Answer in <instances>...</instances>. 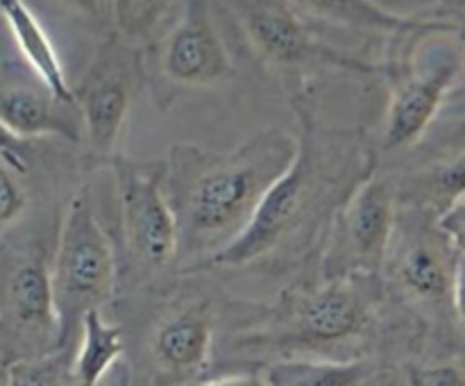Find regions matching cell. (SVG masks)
Here are the masks:
<instances>
[{
  "label": "cell",
  "mask_w": 465,
  "mask_h": 386,
  "mask_svg": "<svg viewBox=\"0 0 465 386\" xmlns=\"http://www.w3.org/2000/svg\"><path fill=\"white\" fill-rule=\"evenodd\" d=\"M252 53L272 71L302 77L316 68L375 73L377 66L327 44L289 0H225Z\"/></svg>",
  "instance_id": "obj_6"
},
{
  "label": "cell",
  "mask_w": 465,
  "mask_h": 386,
  "mask_svg": "<svg viewBox=\"0 0 465 386\" xmlns=\"http://www.w3.org/2000/svg\"><path fill=\"white\" fill-rule=\"evenodd\" d=\"M143 48L116 32L91 57L82 80L73 86L82 121V141L95 157L112 159L130 116L132 103L143 86Z\"/></svg>",
  "instance_id": "obj_7"
},
{
  "label": "cell",
  "mask_w": 465,
  "mask_h": 386,
  "mask_svg": "<svg viewBox=\"0 0 465 386\" xmlns=\"http://www.w3.org/2000/svg\"><path fill=\"white\" fill-rule=\"evenodd\" d=\"M298 139L268 127L230 153L177 144L166 159V195L175 216V262L207 263L248 227L272 182L293 162Z\"/></svg>",
  "instance_id": "obj_1"
},
{
  "label": "cell",
  "mask_w": 465,
  "mask_h": 386,
  "mask_svg": "<svg viewBox=\"0 0 465 386\" xmlns=\"http://www.w3.org/2000/svg\"><path fill=\"white\" fill-rule=\"evenodd\" d=\"M375 275L322 280L321 286L291 295L277 316L280 343L336 345L361 336L371 325L377 291Z\"/></svg>",
  "instance_id": "obj_9"
},
{
  "label": "cell",
  "mask_w": 465,
  "mask_h": 386,
  "mask_svg": "<svg viewBox=\"0 0 465 386\" xmlns=\"http://www.w3.org/2000/svg\"><path fill=\"white\" fill-rule=\"evenodd\" d=\"M300 14L327 25L345 27L363 35H416L431 27H452L450 21L439 18H416L391 12L375 0H289Z\"/></svg>",
  "instance_id": "obj_15"
},
{
  "label": "cell",
  "mask_w": 465,
  "mask_h": 386,
  "mask_svg": "<svg viewBox=\"0 0 465 386\" xmlns=\"http://www.w3.org/2000/svg\"><path fill=\"white\" fill-rule=\"evenodd\" d=\"M372 168L357 134H330L304 116V134L298 139L293 162L266 191L248 227L207 263L243 268L282 252L316 225L321 213L334 212L341 198Z\"/></svg>",
  "instance_id": "obj_2"
},
{
  "label": "cell",
  "mask_w": 465,
  "mask_h": 386,
  "mask_svg": "<svg viewBox=\"0 0 465 386\" xmlns=\"http://www.w3.org/2000/svg\"><path fill=\"white\" fill-rule=\"evenodd\" d=\"M262 377V384L272 386H359L371 377V368L339 359H282L263 368Z\"/></svg>",
  "instance_id": "obj_18"
},
{
  "label": "cell",
  "mask_w": 465,
  "mask_h": 386,
  "mask_svg": "<svg viewBox=\"0 0 465 386\" xmlns=\"http://www.w3.org/2000/svg\"><path fill=\"white\" fill-rule=\"evenodd\" d=\"M121 232L127 254L139 266L163 268L175 262V216L166 195V159H130L114 154Z\"/></svg>",
  "instance_id": "obj_8"
},
{
  "label": "cell",
  "mask_w": 465,
  "mask_h": 386,
  "mask_svg": "<svg viewBox=\"0 0 465 386\" xmlns=\"http://www.w3.org/2000/svg\"><path fill=\"white\" fill-rule=\"evenodd\" d=\"M463 68L461 44L443 45L422 62H409L393 71L389 112L384 121L381 145L404 150L425 136L440 107L459 84Z\"/></svg>",
  "instance_id": "obj_11"
},
{
  "label": "cell",
  "mask_w": 465,
  "mask_h": 386,
  "mask_svg": "<svg viewBox=\"0 0 465 386\" xmlns=\"http://www.w3.org/2000/svg\"><path fill=\"white\" fill-rule=\"evenodd\" d=\"M0 16L7 23L14 41H16L18 53L23 54V62L44 80V84L53 91L57 98L66 103H75L73 98V86L68 82L64 64L50 41L48 32L35 16L27 0H0Z\"/></svg>",
  "instance_id": "obj_16"
},
{
  "label": "cell",
  "mask_w": 465,
  "mask_h": 386,
  "mask_svg": "<svg viewBox=\"0 0 465 386\" xmlns=\"http://www.w3.org/2000/svg\"><path fill=\"white\" fill-rule=\"evenodd\" d=\"M125 352L123 327L104 321L100 309H91L82 316L80 334L71 359L73 381L82 386H95L103 381L109 368Z\"/></svg>",
  "instance_id": "obj_17"
},
{
  "label": "cell",
  "mask_w": 465,
  "mask_h": 386,
  "mask_svg": "<svg viewBox=\"0 0 465 386\" xmlns=\"http://www.w3.org/2000/svg\"><path fill=\"white\" fill-rule=\"evenodd\" d=\"M57 348V316L39 245L0 252V371L44 361Z\"/></svg>",
  "instance_id": "obj_4"
},
{
  "label": "cell",
  "mask_w": 465,
  "mask_h": 386,
  "mask_svg": "<svg viewBox=\"0 0 465 386\" xmlns=\"http://www.w3.org/2000/svg\"><path fill=\"white\" fill-rule=\"evenodd\" d=\"M48 272L57 316L53 359L59 361L75 348L82 316L91 309H103L114 298L118 282L116 250L95 218L86 189L68 200Z\"/></svg>",
  "instance_id": "obj_3"
},
{
  "label": "cell",
  "mask_w": 465,
  "mask_h": 386,
  "mask_svg": "<svg viewBox=\"0 0 465 386\" xmlns=\"http://www.w3.org/2000/svg\"><path fill=\"white\" fill-rule=\"evenodd\" d=\"M157 64L163 80L184 89L221 86L234 77V62L209 0H182L180 14L159 41Z\"/></svg>",
  "instance_id": "obj_12"
},
{
  "label": "cell",
  "mask_w": 465,
  "mask_h": 386,
  "mask_svg": "<svg viewBox=\"0 0 465 386\" xmlns=\"http://www.w3.org/2000/svg\"><path fill=\"white\" fill-rule=\"evenodd\" d=\"M57 3L86 23H100L104 14V0H57Z\"/></svg>",
  "instance_id": "obj_22"
},
{
  "label": "cell",
  "mask_w": 465,
  "mask_h": 386,
  "mask_svg": "<svg viewBox=\"0 0 465 386\" xmlns=\"http://www.w3.org/2000/svg\"><path fill=\"white\" fill-rule=\"evenodd\" d=\"M213 312L207 302L186 304L168 313L154 330L153 359L173 380L203 377L212 359Z\"/></svg>",
  "instance_id": "obj_14"
},
{
  "label": "cell",
  "mask_w": 465,
  "mask_h": 386,
  "mask_svg": "<svg viewBox=\"0 0 465 386\" xmlns=\"http://www.w3.org/2000/svg\"><path fill=\"white\" fill-rule=\"evenodd\" d=\"M27 207V195L18 182V173L0 159V234L21 218Z\"/></svg>",
  "instance_id": "obj_20"
},
{
  "label": "cell",
  "mask_w": 465,
  "mask_h": 386,
  "mask_svg": "<svg viewBox=\"0 0 465 386\" xmlns=\"http://www.w3.org/2000/svg\"><path fill=\"white\" fill-rule=\"evenodd\" d=\"M398 225V189L375 168L341 198L322 257V280L380 275Z\"/></svg>",
  "instance_id": "obj_5"
},
{
  "label": "cell",
  "mask_w": 465,
  "mask_h": 386,
  "mask_svg": "<svg viewBox=\"0 0 465 386\" xmlns=\"http://www.w3.org/2000/svg\"><path fill=\"white\" fill-rule=\"evenodd\" d=\"M182 0H109L116 35L130 44L145 48L166 32Z\"/></svg>",
  "instance_id": "obj_19"
},
{
  "label": "cell",
  "mask_w": 465,
  "mask_h": 386,
  "mask_svg": "<svg viewBox=\"0 0 465 386\" xmlns=\"http://www.w3.org/2000/svg\"><path fill=\"white\" fill-rule=\"evenodd\" d=\"M393 280L418 304L448 307L461 322L463 250H459L434 221L430 225H395L389 257Z\"/></svg>",
  "instance_id": "obj_10"
},
{
  "label": "cell",
  "mask_w": 465,
  "mask_h": 386,
  "mask_svg": "<svg viewBox=\"0 0 465 386\" xmlns=\"http://www.w3.org/2000/svg\"><path fill=\"white\" fill-rule=\"evenodd\" d=\"M0 125L25 141L53 134L82 144L77 104L57 98L25 62L0 66Z\"/></svg>",
  "instance_id": "obj_13"
},
{
  "label": "cell",
  "mask_w": 465,
  "mask_h": 386,
  "mask_svg": "<svg viewBox=\"0 0 465 386\" xmlns=\"http://www.w3.org/2000/svg\"><path fill=\"white\" fill-rule=\"evenodd\" d=\"M0 159L7 162L18 175H23V173L27 171V166H30L25 139H18L12 132L5 130L3 125H0Z\"/></svg>",
  "instance_id": "obj_21"
}]
</instances>
